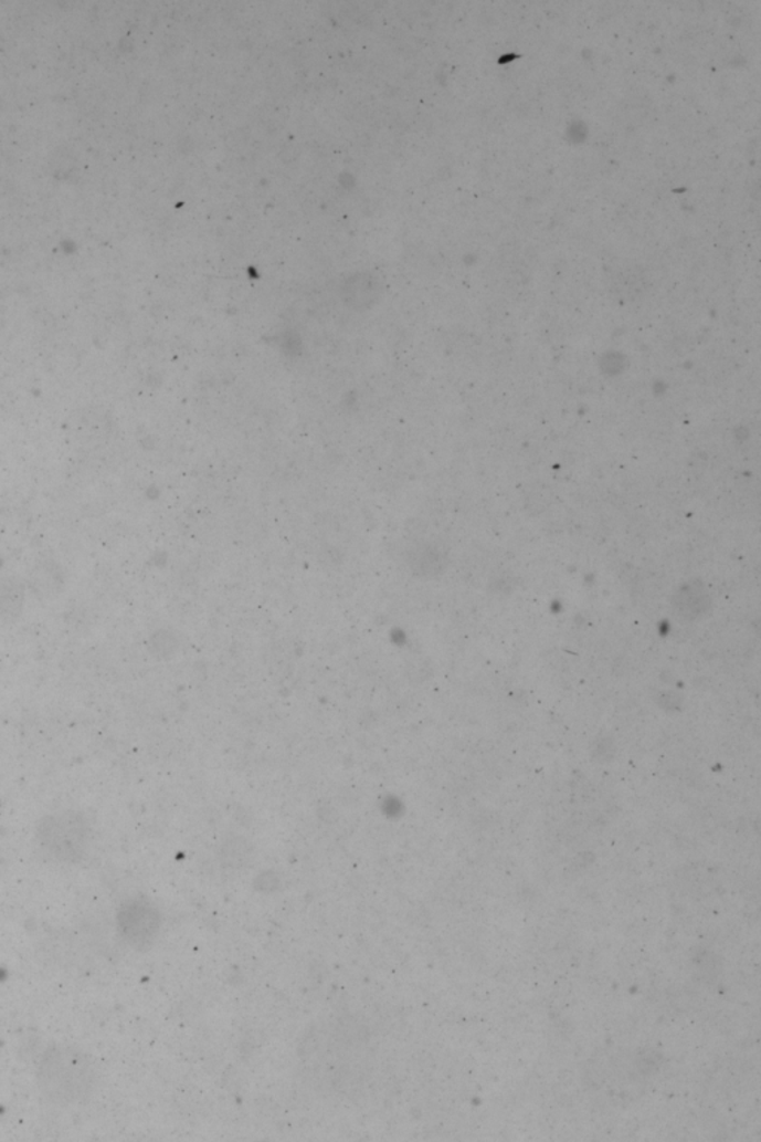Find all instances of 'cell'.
<instances>
[{
  "label": "cell",
  "instance_id": "4",
  "mask_svg": "<svg viewBox=\"0 0 761 1142\" xmlns=\"http://www.w3.org/2000/svg\"><path fill=\"white\" fill-rule=\"evenodd\" d=\"M673 606L683 619L696 620L707 614L711 607V597L704 582L690 580L675 590Z\"/></svg>",
  "mask_w": 761,
  "mask_h": 1142
},
{
  "label": "cell",
  "instance_id": "7",
  "mask_svg": "<svg viewBox=\"0 0 761 1142\" xmlns=\"http://www.w3.org/2000/svg\"><path fill=\"white\" fill-rule=\"evenodd\" d=\"M609 752L614 753V745L612 743V740L603 738L598 741V743L595 744V750H593V756L601 758V761L603 762L610 761V756L607 754Z\"/></svg>",
  "mask_w": 761,
  "mask_h": 1142
},
{
  "label": "cell",
  "instance_id": "6",
  "mask_svg": "<svg viewBox=\"0 0 761 1142\" xmlns=\"http://www.w3.org/2000/svg\"><path fill=\"white\" fill-rule=\"evenodd\" d=\"M25 590L17 577H0V622L12 624L23 615Z\"/></svg>",
  "mask_w": 761,
  "mask_h": 1142
},
{
  "label": "cell",
  "instance_id": "5",
  "mask_svg": "<svg viewBox=\"0 0 761 1142\" xmlns=\"http://www.w3.org/2000/svg\"><path fill=\"white\" fill-rule=\"evenodd\" d=\"M30 588L39 598L53 600L63 593L66 577L62 566L55 559H41L34 564L29 576Z\"/></svg>",
  "mask_w": 761,
  "mask_h": 1142
},
{
  "label": "cell",
  "instance_id": "1",
  "mask_svg": "<svg viewBox=\"0 0 761 1142\" xmlns=\"http://www.w3.org/2000/svg\"><path fill=\"white\" fill-rule=\"evenodd\" d=\"M39 1090L57 1107L84 1104L97 1085L96 1067L89 1056L73 1046H53L38 1064Z\"/></svg>",
  "mask_w": 761,
  "mask_h": 1142
},
{
  "label": "cell",
  "instance_id": "3",
  "mask_svg": "<svg viewBox=\"0 0 761 1142\" xmlns=\"http://www.w3.org/2000/svg\"><path fill=\"white\" fill-rule=\"evenodd\" d=\"M116 926L128 945L136 950H145L157 933L158 915L145 900H128L116 913Z\"/></svg>",
  "mask_w": 761,
  "mask_h": 1142
},
{
  "label": "cell",
  "instance_id": "2",
  "mask_svg": "<svg viewBox=\"0 0 761 1142\" xmlns=\"http://www.w3.org/2000/svg\"><path fill=\"white\" fill-rule=\"evenodd\" d=\"M34 838L46 859L59 865H76L92 848L93 826L83 813L64 809L41 818Z\"/></svg>",
  "mask_w": 761,
  "mask_h": 1142
}]
</instances>
